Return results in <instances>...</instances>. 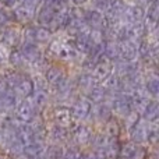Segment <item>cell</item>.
I'll return each instance as SVG.
<instances>
[{
    "mask_svg": "<svg viewBox=\"0 0 159 159\" xmlns=\"http://www.w3.org/2000/svg\"><path fill=\"white\" fill-rule=\"evenodd\" d=\"M105 52H106V55L109 56V57H116V56H119V53H120V49H119L117 43L110 41L105 45Z\"/></svg>",
    "mask_w": 159,
    "mask_h": 159,
    "instance_id": "9c48e42d",
    "label": "cell"
},
{
    "mask_svg": "<svg viewBox=\"0 0 159 159\" xmlns=\"http://www.w3.org/2000/svg\"><path fill=\"white\" fill-rule=\"evenodd\" d=\"M119 49H120L121 56L127 60L134 59L137 55V46L133 41H123V43H121V46H119Z\"/></svg>",
    "mask_w": 159,
    "mask_h": 159,
    "instance_id": "277c9868",
    "label": "cell"
},
{
    "mask_svg": "<svg viewBox=\"0 0 159 159\" xmlns=\"http://www.w3.org/2000/svg\"><path fill=\"white\" fill-rule=\"evenodd\" d=\"M22 53H24L25 57L35 60L39 52H38V48H36L34 43H25L24 45V49H22Z\"/></svg>",
    "mask_w": 159,
    "mask_h": 159,
    "instance_id": "52a82bcc",
    "label": "cell"
},
{
    "mask_svg": "<svg viewBox=\"0 0 159 159\" xmlns=\"http://www.w3.org/2000/svg\"><path fill=\"white\" fill-rule=\"evenodd\" d=\"M144 8L140 6H130L126 7L124 13L120 16V22L121 24H135V22H143L144 20Z\"/></svg>",
    "mask_w": 159,
    "mask_h": 159,
    "instance_id": "6da1fadb",
    "label": "cell"
},
{
    "mask_svg": "<svg viewBox=\"0 0 159 159\" xmlns=\"http://www.w3.org/2000/svg\"><path fill=\"white\" fill-rule=\"evenodd\" d=\"M0 2L4 6H7V7H14V6L18 4V0H0Z\"/></svg>",
    "mask_w": 159,
    "mask_h": 159,
    "instance_id": "2e32d148",
    "label": "cell"
},
{
    "mask_svg": "<svg viewBox=\"0 0 159 159\" xmlns=\"http://www.w3.org/2000/svg\"><path fill=\"white\" fill-rule=\"evenodd\" d=\"M91 4H92L93 10H98L101 11V13H103V11H106L107 8H109V3L110 0H89Z\"/></svg>",
    "mask_w": 159,
    "mask_h": 159,
    "instance_id": "8fae6325",
    "label": "cell"
},
{
    "mask_svg": "<svg viewBox=\"0 0 159 159\" xmlns=\"http://www.w3.org/2000/svg\"><path fill=\"white\" fill-rule=\"evenodd\" d=\"M3 39L8 43H16L17 39H18V32L14 28H6L4 32H3Z\"/></svg>",
    "mask_w": 159,
    "mask_h": 159,
    "instance_id": "ba28073f",
    "label": "cell"
},
{
    "mask_svg": "<svg viewBox=\"0 0 159 159\" xmlns=\"http://www.w3.org/2000/svg\"><path fill=\"white\" fill-rule=\"evenodd\" d=\"M45 3V6L53 8L55 11H57L59 8H61V0H42Z\"/></svg>",
    "mask_w": 159,
    "mask_h": 159,
    "instance_id": "4fadbf2b",
    "label": "cell"
},
{
    "mask_svg": "<svg viewBox=\"0 0 159 159\" xmlns=\"http://www.w3.org/2000/svg\"><path fill=\"white\" fill-rule=\"evenodd\" d=\"M8 21H10L8 13L6 10H3V8H0V27H4L6 24H8Z\"/></svg>",
    "mask_w": 159,
    "mask_h": 159,
    "instance_id": "9a60e30c",
    "label": "cell"
},
{
    "mask_svg": "<svg viewBox=\"0 0 159 159\" xmlns=\"http://www.w3.org/2000/svg\"><path fill=\"white\" fill-rule=\"evenodd\" d=\"M151 2H152V0H135V3H137V4L140 6L141 8L148 7V6L151 4Z\"/></svg>",
    "mask_w": 159,
    "mask_h": 159,
    "instance_id": "e0dca14e",
    "label": "cell"
},
{
    "mask_svg": "<svg viewBox=\"0 0 159 159\" xmlns=\"http://www.w3.org/2000/svg\"><path fill=\"white\" fill-rule=\"evenodd\" d=\"M18 2L21 3V6H25V7L34 10L36 6H39V3H41L42 0H18Z\"/></svg>",
    "mask_w": 159,
    "mask_h": 159,
    "instance_id": "5bb4252c",
    "label": "cell"
},
{
    "mask_svg": "<svg viewBox=\"0 0 159 159\" xmlns=\"http://www.w3.org/2000/svg\"><path fill=\"white\" fill-rule=\"evenodd\" d=\"M50 36V31L46 27H41L35 28V41H48Z\"/></svg>",
    "mask_w": 159,
    "mask_h": 159,
    "instance_id": "30bf717a",
    "label": "cell"
},
{
    "mask_svg": "<svg viewBox=\"0 0 159 159\" xmlns=\"http://www.w3.org/2000/svg\"><path fill=\"white\" fill-rule=\"evenodd\" d=\"M84 21L91 30H103L106 27L103 13L98 10H85Z\"/></svg>",
    "mask_w": 159,
    "mask_h": 159,
    "instance_id": "7a4b0ae2",
    "label": "cell"
},
{
    "mask_svg": "<svg viewBox=\"0 0 159 159\" xmlns=\"http://www.w3.org/2000/svg\"><path fill=\"white\" fill-rule=\"evenodd\" d=\"M71 2L74 3L75 6H80V7H81V6L84 4V3H87V2H88V0H71Z\"/></svg>",
    "mask_w": 159,
    "mask_h": 159,
    "instance_id": "ac0fdd59",
    "label": "cell"
},
{
    "mask_svg": "<svg viewBox=\"0 0 159 159\" xmlns=\"http://www.w3.org/2000/svg\"><path fill=\"white\" fill-rule=\"evenodd\" d=\"M34 16V10L25 7V6H18L14 10V18L20 22H28Z\"/></svg>",
    "mask_w": 159,
    "mask_h": 159,
    "instance_id": "5b68a950",
    "label": "cell"
},
{
    "mask_svg": "<svg viewBox=\"0 0 159 159\" xmlns=\"http://www.w3.org/2000/svg\"><path fill=\"white\" fill-rule=\"evenodd\" d=\"M56 11L53 8L48 7V6H41L38 10V14H36V20H38V24L41 27H48V25L52 22L53 17H55Z\"/></svg>",
    "mask_w": 159,
    "mask_h": 159,
    "instance_id": "3957f363",
    "label": "cell"
},
{
    "mask_svg": "<svg viewBox=\"0 0 159 159\" xmlns=\"http://www.w3.org/2000/svg\"><path fill=\"white\" fill-rule=\"evenodd\" d=\"M24 41L25 43H34L35 41V27H27L24 30Z\"/></svg>",
    "mask_w": 159,
    "mask_h": 159,
    "instance_id": "7c38bea8",
    "label": "cell"
},
{
    "mask_svg": "<svg viewBox=\"0 0 159 159\" xmlns=\"http://www.w3.org/2000/svg\"><path fill=\"white\" fill-rule=\"evenodd\" d=\"M147 21L157 24L158 17H159V3L158 0H152L151 4L147 7Z\"/></svg>",
    "mask_w": 159,
    "mask_h": 159,
    "instance_id": "8992f818",
    "label": "cell"
}]
</instances>
